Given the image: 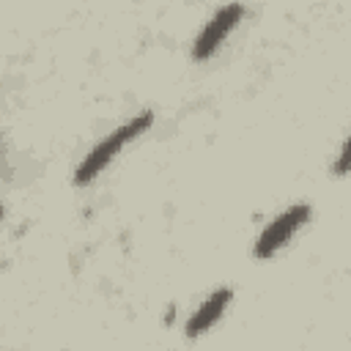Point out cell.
<instances>
[{"label": "cell", "instance_id": "6da1fadb", "mask_svg": "<svg viewBox=\"0 0 351 351\" xmlns=\"http://www.w3.org/2000/svg\"><path fill=\"white\" fill-rule=\"evenodd\" d=\"M151 121H154L151 112H140V115H134L132 121H126V123H121L118 129H112L107 137H101V140L85 154V159L77 165V170H74V184H77V186L90 184V181L118 156V151H121L126 143H132L134 137H140L143 132H148Z\"/></svg>", "mask_w": 351, "mask_h": 351}, {"label": "cell", "instance_id": "7a4b0ae2", "mask_svg": "<svg viewBox=\"0 0 351 351\" xmlns=\"http://www.w3.org/2000/svg\"><path fill=\"white\" fill-rule=\"evenodd\" d=\"M310 214H313V208H310L307 203H293L291 208H285L282 214H277V217L263 228V233L258 236L255 250H252L255 258L266 261V258L277 255V252L296 236V230H302V228L307 225Z\"/></svg>", "mask_w": 351, "mask_h": 351}, {"label": "cell", "instance_id": "3957f363", "mask_svg": "<svg viewBox=\"0 0 351 351\" xmlns=\"http://www.w3.org/2000/svg\"><path fill=\"white\" fill-rule=\"evenodd\" d=\"M244 16V8L239 3H230V5H222L211 14V19L203 25V30L197 33L195 44H192V58L195 60H208L222 44L225 38L233 33V27L241 22Z\"/></svg>", "mask_w": 351, "mask_h": 351}, {"label": "cell", "instance_id": "277c9868", "mask_svg": "<svg viewBox=\"0 0 351 351\" xmlns=\"http://www.w3.org/2000/svg\"><path fill=\"white\" fill-rule=\"evenodd\" d=\"M230 299H233V291H230V288H214V291L197 304V310L189 315V321H186V326H184V335H186L189 340L206 335V332L225 315Z\"/></svg>", "mask_w": 351, "mask_h": 351}, {"label": "cell", "instance_id": "5b68a950", "mask_svg": "<svg viewBox=\"0 0 351 351\" xmlns=\"http://www.w3.org/2000/svg\"><path fill=\"white\" fill-rule=\"evenodd\" d=\"M332 170H335V176H346V173H348V143H343V145H340V151H337V159H335Z\"/></svg>", "mask_w": 351, "mask_h": 351}, {"label": "cell", "instance_id": "8992f818", "mask_svg": "<svg viewBox=\"0 0 351 351\" xmlns=\"http://www.w3.org/2000/svg\"><path fill=\"white\" fill-rule=\"evenodd\" d=\"M3 217H5V211H3V206H0V219H3Z\"/></svg>", "mask_w": 351, "mask_h": 351}]
</instances>
